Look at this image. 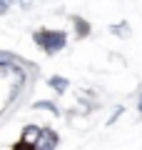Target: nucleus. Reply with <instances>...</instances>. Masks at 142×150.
Segmentation results:
<instances>
[{
	"label": "nucleus",
	"mask_w": 142,
	"mask_h": 150,
	"mask_svg": "<svg viewBox=\"0 0 142 150\" xmlns=\"http://www.w3.org/2000/svg\"><path fill=\"white\" fill-rule=\"evenodd\" d=\"M35 43L40 45L45 53L55 55L58 50L65 48V43H67V35H65L63 30H37V33H35Z\"/></svg>",
	"instance_id": "f257e3e1"
},
{
	"label": "nucleus",
	"mask_w": 142,
	"mask_h": 150,
	"mask_svg": "<svg viewBox=\"0 0 142 150\" xmlns=\"http://www.w3.org/2000/svg\"><path fill=\"white\" fill-rule=\"evenodd\" d=\"M50 88H53V90H58V93H65V90H67V80L55 75V78H50Z\"/></svg>",
	"instance_id": "f03ea898"
},
{
	"label": "nucleus",
	"mask_w": 142,
	"mask_h": 150,
	"mask_svg": "<svg viewBox=\"0 0 142 150\" xmlns=\"http://www.w3.org/2000/svg\"><path fill=\"white\" fill-rule=\"evenodd\" d=\"M75 30H77L80 38H87V35H90V25L82 20V18H75Z\"/></svg>",
	"instance_id": "7ed1b4c3"
},
{
	"label": "nucleus",
	"mask_w": 142,
	"mask_h": 150,
	"mask_svg": "<svg viewBox=\"0 0 142 150\" xmlns=\"http://www.w3.org/2000/svg\"><path fill=\"white\" fill-rule=\"evenodd\" d=\"M35 108H45V110H53V112H58V108H55V105H50V103H35Z\"/></svg>",
	"instance_id": "20e7f679"
},
{
	"label": "nucleus",
	"mask_w": 142,
	"mask_h": 150,
	"mask_svg": "<svg viewBox=\"0 0 142 150\" xmlns=\"http://www.w3.org/2000/svg\"><path fill=\"white\" fill-rule=\"evenodd\" d=\"M15 150H37V148H32V145H30V143L25 140V143H20V145H18Z\"/></svg>",
	"instance_id": "39448f33"
},
{
	"label": "nucleus",
	"mask_w": 142,
	"mask_h": 150,
	"mask_svg": "<svg viewBox=\"0 0 142 150\" xmlns=\"http://www.w3.org/2000/svg\"><path fill=\"white\" fill-rule=\"evenodd\" d=\"M140 103H142V100H140ZM140 110H142V105H140Z\"/></svg>",
	"instance_id": "423d86ee"
}]
</instances>
